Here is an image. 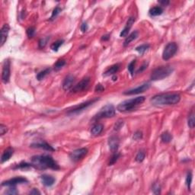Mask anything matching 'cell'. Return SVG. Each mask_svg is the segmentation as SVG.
Returning a JSON list of instances; mask_svg holds the SVG:
<instances>
[{
    "label": "cell",
    "instance_id": "7402d4cb",
    "mask_svg": "<svg viewBox=\"0 0 195 195\" xmlns=\"http://www.w3.org/2000/svg\"><path fill=\"white\" fill-rule=\"evenodd\" d=\"M138 34H139L138 31H135L132 32V33H131L130 35H128V37H127L126 39H125V40H124V47L128 46V45H129L130 43L132 42L133 40H134L135 39H136V38L138 37Z\"/></svg>",
    "mask_w": 195,
    "mask_h": 195
},
{
    "label": "cell",
    "instance_id": "52a82bcc",
    "mask_svg": "<svg viewBox=\"0 0 195 195\" xmlns=\"http://www.w3.org/2000/svg\"><path fill=\"white\" fill-rule=\"evenodd\" d=\"M90 81L91 80L89 77H86L84 79H82L78 84H76L73 88L72 92L74 93H77L83 92L85 90H87L88 87H89V85H90Z\"/></svg>",
    "mask_w": 195,
    "mask_h": 195
},
{
    "label": "cell",
    "instance_id": "8992f818",
    "mask_svg": "<svg viewBox=\"0 0 195 195\" xmlns=\"http://www.w3.org/2000/svg\"><path fill=\"white\" fill-rule=\"evenodd\" d=\"M178 49V47L176 43H168L164 48L163 53H162V59L164 60H168L169 59H171L176 53Z\"/></svg>",
    "mask_w": 195,
    "mask_h": 195
},
{
    "label": "cell",
    "instance_id": "7a4b0ae2",
    "mask_svg": "<svg viewBox=\"0 0 195 195\" xmlns=\"http://www.w3.org/2000/svg\"><path fill=\"white\" fill-rule=\"evenodd\" d=\"M32 165L34 167L40 169L51 168L53 170L60 169L59 165L51 155H34L31 158Z\"/></svg>",
    "mask_w": 195,
    "mask_h": 195
},
{
    "label": "cell",
    "instance_id": "d590c367",
    "mask_svg": "<svg viewBox=\"0 0 195 195\" xmlns=\"http://www.w3.org/2000/svg\"><path fill=\"white\" fill-rule=\"evenodd\" d=\"M34 34H35V27H31L27 29V34L28 36V38H31L34 37Z\"/></svg>",
    "mask_w": 195,
    "mask_h": 195
},
{
    "label": "cell",
    "instance_id": "74e56055",
    "mask_svg": "<svg viewBox=\"0 0 195 195\" xmlns=\"http://www.w3.org/2000/svg\"><path fill=\"white\" fill-rule=\"evenodd\" d=\"M133 138L134 140H140L143 138V133L141 131H136V133H134Z\"/></svg>",
    "mask_w": 195,
    "mask_h": 195
},
{
    "label": "cell",
    "instance_id": "7dc6e473",
    "mask_svg": "<svg viewBox=\"0 0 195 195\" xmlns=\"http://www.w3.org/2000/svg\"><path fill=\"white\" fill-rule=\"evenodd\" d=\"M30 194H40V192L38 191V190H37V189L34 188L31 192H30Z\"/></svg>",
    "mask_w": 195,
    "mask_h": 195
},
{
    "label": "cell",
    "instance_id": "c3c4849f",
    "mask_svg": "<svg viewBox=\"0 0 195 195\" xmlns=\"http://www.w3.org/2000/svg\"><path fill=\"white\" fill-rule=\"evenodd\" d=\"M160 4L163 5H167L168 4H169V1H159Z\"/></svg>",
    "mask_w": 195,
    "mask_h": 195
},
{
    "label": "cell",
    "instance_id": "60d3db41",
    "mask_svg": "<svg viewBox=\"0 0 195 195\" xmlns=\"http://www.w3.org/2000/svg\"><path fill=\"white\" fill-rule=\"evenodd\" d=\"M17 193L18 191L15 187V186H11L10 188L6 191V194H16Z\"/></svg>",
    "mask_w": 195,
    "mask_h": 195
},
{
    "label": "cell",
    "instance_id": "2e32d148",
    "mask_svg": "<svg viewBox=\"0 0 195 195\" xmlns=\"http://www.w3.org/2000/svg\"><path fill=\"white\" fill-rule=\"evenodd\" d=\"M32 148H38V149H42L47 151H54L55 149L51 146V145L48 143H45V142H40V143H34L31 144L30 146Z\"/></svg>",
    "mask_w": 195,
    "mask_h": 195
},
{
    "label": "cell",
    "instance_id": "f35d334b",
    "mask_svg": "<svg viewBox=\"0 0 195 195\" xmlns=\"http://www.w3.org/2000/svg\"><path fill=\"white\" fill-rule=\"evenodd\" d=\"M153 193L155 194H160V192H161V187H160V186L158 184H154L153 186Z\"/></svg>",
    "mask_w": 195,
    "mask_h": 195
},
{
    "label": "cell",
    "instance_id": "b9f144b4",
    "mask_svg": "<svg viewBox=\"0 0 195 195\" xmlns=\"http://www.w3.org/2000/svg\"><path fill=\"white\" fill-rule=\"evenodd\" d=\"M7 131H8V128L5 126V125H3V124H1L0 125V135L3 136Z\"/></svg>",
    "mask_w": 195,
    "mask_h": 195
},
{
    "label": "cell",
    "instance_id": "ba28073f",
    "mask_svg": "<svg viewBox=\"0 0 195 195\" xmlns=\"http://www.w3.org/2000/svg\"><path fill=\"white\" fill-rule=\"evenodd\" d=\"M87 153H88V149L86 148H80V149H76L69 154V159L73 162H76L82 159V158H84Z\"/></svg>",
    "mask_w": 195,
    "mask_h": 195
},
{
    "label": "cell",
    "instance_id": "f546056e",
    "mask_svg": "<svg viewBox=\"0 0 195 195\" xmlns=\"http://www.w3.org/2000/svg\"><path fill=\"white\" fill-rule=\"evenodd\" d=\"M120 154L118 153H114V155H112L111 157V159H110V161L109 162H108V166H113L114 164L116 163V161H118V159L120 158Z\"/></svg>",
    "mask_w": 195,
    "mask_h": 195
},
{
    "label": "cell",
    "instance_id": "4dcf8cb0",
    "mask_svg": "<svg viewBox=\"0 0 195 195\" xmlns=\"http://www.w3.org/2000/svg\"><path fill=\"white\" fill-rule=\"evenodd\" d=\"M66 64V60L63 59H60L58 61H57V63L54 64V69L56 71H58L61 68L64 66Z\"/></svg>",
    "mask_w": 195,
    "mask_h": 195
},
{
    "label": "cell",
    "instance_id": "484cf974",
    "mask_svg": "<svg viewBox=\"0 0 195 195\" xmlns=\"http://www.w3.org/2000/svg\"><path fill=\"white\" fill-rule=\"evenodd\" d=\"M149 47H150V45L149 44H144L136 47V51L140 53V54H143L146 51L149 50Z\"/></svg>",
    "mask_w": 195,
    "mask_h": 195
},
{
    "label": "cell",
    "instance_id": "e0dca14e",
    "mask_svg": "<svg viewBox=\"0 0 195 195\" xmlns=\"http://www.w3.org/2000/svg\"><path fill=\"white\" fill-rule=\"evenodd\" d=\"M9 29H10V27L8 24H5L4 25L2 26V29H1V47L3 46V44L6 41Z\"/></svg>",
    "mask_w": 195,
    "mask_h": 195
},
{
    "label": "cell",
    "instance_id": "ffe728a7",
    "mask_svg": "<svg viewBox=\"0 0 195 195\" xmlns=\"http://www.w3.org/2000/svg\"><path fill=\"white\" fill-rule=\"evenodd\" d=\"M119 69H120V64H118V63L114 64V65H112L105 70V72L104 73V75H105V76H111V75H114V74L118 73Z\"/></svg>",
    "mask_w": 195,
    "mask_h": 195
},
{
    "label": "cell",
    "instance_id": "9a60e30c",
    "mask_svg": "<svg viewBox=\"0 0 195 195\" xmlns=\"http://www.w3.org/2000/svg\"><path fill=\"white\" fill-rule=\"evenodd\" d=\"M135 22V18L133 17H130L128 18V21H127V24L126 25H125V27H124V29L122 30V31L120 32V37H127L128 34V33H129V31H130V28L132 27L133 26V24Z\"/></svg>",
    "mask_w": 195,
    "mask_h": 195
},
{
    "label": "cell",
    "instance_id": "f1b7e54d",
    "mask_svg": "<svg viewBox=\"0 0 195 195\" xmlns=\"http://www.w3.org/2000/svg\"><path fill=\"white\" fill-rule=\"evenodd\" d=\"M187 124H188L189 127L191 128V129H193L194 127V124H195V119H194V112L191 113L189 114L188 117V120H187Z\"/></svg>",
    "mask_w": 195,
    "mask_h": 195
},
{
    "label": "cell",
    "instance_id": "ac0fdd59",
    "mask_svg": "<svg viewBox=\"0 0 195 195\" xmlns=\"http://www.w3.org/2000/svg\"><path fill=\"white\" fill-rule=\"evenodd\" d=\"M40 178H41V181H42L44 185L47 187L52 186L56 181L53 177L51 176V175H48V174H43L40 176Z\"/></svg>",
    "mask_w": 195,
    "mask_h": 195
},
{
    "label": "cell",
    "instance_id": "cb8c5ba5",
    "mask_svg": "<svg viewBox=\"0 0 195 195\" xmlns=\"http://www.w3.org/2000/svg\"><path fill=\"white\" fill-rule=\"evenodd\" d=\"M161 140L165 143H170L172 140V135L168 131H166V132L162 133V134L161 135Z\"/></svg>",
    "mask_w": 195,
    "mask_h": 195
},
{
    "label": "cell",
    "instance_id": "277c9868",
    "mask_svg": "<svg viewBox=\"0 0 195 195\" xmlns=\"http://www.w3.org/2000/svg\"><path fill=\"white\" fill-rule=\"evenodd\" d=\"M173 68L171 66H161L153 70L150 76V79L153 81H158L166 79L173 72Z\"/></svg>",
    "mask_w": 195,
    "mask_h": 195
},
{
    "label": "cell",
    "instance_id": "83f0119b",
    "mask_svg": "<svg viewBox=\"0 0 195 195\" xmlns=\"http://www.w3.org/2000/svg\"><path fill=\"white\" fill-rule=\"evenodd\" d=\"M31 167H34L32 164L27 163V162H21V163L15 166L14 168L15 169H18V168H19V169H28Z\"/></svg>",
    "mask_w": 195,
    "mask_h": 195
},
{
    "label": "cell",
    "instance_id": "1f68e13d",
    "mask_svg": "<svg viewBox=\"0 0 195 195\" xmlns=\"http://www.w3.org/2000/svg\"><path fill=\"white\" fill-rule=\"evenodd\" d=\"M145 157H146V153L144 151H140L136 156V161L137 162H142L144 160Z\"/></svg>",
    "mask_w": 195,
    "mask_h": 195
},
{
    "label": "cell",
    "instance_id": "6da1fadb",
    "mask_svg": "<svg viewBox=\"0 0 195 195\" xmlns=\"http://www.w3.org/2000/svg\"><path fill=\"white\" fill-rule=\"evenodd\" d=\"M181 100V96L177 93H165V94H156L151 99L152 105L155 106H163V105H173L178 104Z\"/></svg>",
    "mask_w": 195,
    "mask_h": 195
},
{
    "label": "cell",
    "instance_id": "8d00e7d4",
    "mask_svg": "<svg viewBox=\"0 0 195 195\" xmlns=\"http://www.w3.org/2000/svg\"><path fill=\"white\" fill-rule=\"evenodd\" d=\"M49 39H50V38L47 37V38H43V39L40 40V41H39V47L40 48H44V47L47 45V43Z\"/></svg>",
    "mask_w": 195,
    "mask_h": 195
},
{
    "label": "cell",
    "instance_id": "5bb4252c",
    "mask_svg": "<svg viewBox=\"0 0 195 195\" xmlns=\"http://www.w3.org/2000/svg\"><path fill=\"white\" fill-rule=\"evenodd\" d=\"M74 82H75V77L72 75H69L65 78L63 82V90L68 91L73 87Z\"/></svg>",
    "mask_w": 195,
    "mask_h": 195
},
{
    "label": "cell",
    "instance_id": "e575fe53",
    "mask_svg": "<svg viewBox=\"0 0 195 195\" xmlns=\"http://www.w3.org/2000/svg\"><path fill=\"white\" fill-rule=\"evenodd\" d=\"M135 64H136V60L131 61V63L128 65V70H129V72H130L132 76H133V73H134Z\"/></svg>",
    "mask_w": 195,
    "mask_h": 195
},
{
    "label": "cell",
    "instance_id": "8fae6325",
    "mask_svg": "<svg viewBox=\"0 0 195 195\" xmlns=\"http://www.w3.org/2000/svg\"><path fill=\"white\" fill-rule=\"evenodd\" d=\"M99 99H92V100H90V101H86L84 103H82V104H80L79 105H76L75 107H73L72 108L71 110H69V114H75V113H78V112H79L81 111H83L84 109L87 108L88 107H89L90 105H92L93 103H94L96 101H98Z\"/></svg>",
    "mask_w": 195,
    "mask_h": 195
},
{
    "label": "cell",
    "instance_id": "4fadbf2b",
    "mask_svg": "<svg viewBox=\"0 0 195 195\" xmlns=\"http://www.w3.org/2000/svg\"><path fill=\"white\" fill-rule=\"evenodd\" d=\"M119 144L120 140L117 136H111L108 140V145H109L111 152H113V153H116L118 151V148H119Z\"/></svg>",
    "mask_w": 195,
    "mask_h": 195
},
{
    "label": "cell",
    "instance_id": "603a6c76",
    "mask_svg": "<svg viewBox=\"0 0 195 195\" xmlns=\"http://www.w3.org/2000/svg\"><path fill=\"white\" fill-rule=\"evenodd\" d=\"M163 12V9L160 6H155L153 7L151 9H149V15L151 16H158V15H160L162 14Z\"/></svg>",
    "mask_w": 195,
    "mask_h": 195
},
{
    "label": "cell",
    "instance_id": "d6986e66",
    "mask_svg": "<svg viewBox=\"0 0 195 195\" xmlns=\"http://www.w3.org/2000/svg\"><path fill=\"white\" fill-rule=\"evenodd\" d=\"M13 153H14V149L12 147L7 148L2 153V157H1V163H4L5 161H9L12 155H13Z\"/></svg>",
    "mask_w": 195,
    "mask_h": 195
},
{
    "label": "cell",
    "instance_id": "9c48e42d",
    "mask_svg": "<svg viewBox=\"0 0 195 195\" xmlns=\"http://www.w3.org/2000/svg\"><path fill=\"white\" fill-rule=\"evenodd\" d=\"M10 73V61L9 60H5L4 63H3L2 71V80L5 84H6L9 82Z\"/></svg>",
    "mask_w": 195,
    "mask_h": 195
},
{
    "label": "cell",
    "instance_id": "836d02e7",
    "mask_svg": "<svg viewBox=\"0 0 195 195\" xmlns=\"http://www.w3.org/2000/svg\"><path fill=\"white\" fill-rule=\"evenodd\" d=\"M191 182H192V174H191V172H189L186 178V185L187 186L188 190L191 189Z\"/></svg>",
    "mask_w": 195,
    "mask_h": 195
},
{
    "label": "cell",
    "instance_id": "30bf717a",
    "mask_svg": "<svg viewBox=\"0 0 195 195\" xmlns=\"http://www.w3.org/2000/svg\"><path fill=\"white\" fill-rule=\"evenodd\" d=\"M150 86H151L150 83L146 82V83H144V84L138 86L137 88H133V89H130L129 91H126L125 92H124V94H127V95H131V94H140V93H143L148 90L150 88Z\"/></svg>",
    "mask_w": 195,
    "mask_h": 195
},
{
    "label": "cell",
    "instance_id": "4316f807",
    "mask_svg": "<svg viewBox=\"0 0 195 195\" xmlns=\"http://www.w3.org/2000/svg\"><path fill=\"white\" fill-rule=\"evenodd\" d=\"M63 42H64V40H57V41H55L54 43H53V44H51V48L52 49L53 51H56V52H57V51H58L60 47L63 45Z\"/></svg>",
    "mask_w": 195,
    "mask_h": 195
},
{
    "label": "cell",
    "instance_id": "bcb514c9",
    "mask_svg": "<svg viewBox=\"0 0 195 195\" xmlns=\"http://www.w3.org/2000/svg\"><path fill=\"white\" fill-rule=\"evenodd\" d=\"M110 39V34H106V35H104L101 37V41H107Z\"/></svg>",
    "mask_w": 195,
    "mask_h": 195
},
{
    "label": "cell",
    "instance_id": "d4e9b609",
    "mask_svg": "<svg viewBox=\"0 0 195 195\" xmlns=\"http://www.w3.org/2000/svg\"><path fill=\"white\" fill-rule=\"evenodd\" d=\"M50 73H51V69L50 68H47V69H44L43 71H40L39 73H38V75H37V79L39 80V81L44 79V78L46 77Z\"/></svg>",
    "mask_w": 195,
    "mask_h": 195
},
{
    "label": "cell",
    "instance_id": "3957f363",
    "mask_svg": "<svg viewBox=\"0 0 195 195\" xmlns=\"http://www.w3.org/2000/svg\"><path fill=\"white\" fill-rule=\"evenodd\" d=\"M145 101V97H136L135 99L126 100L118 105V110L120 112H127L135 109L137 106L143 104Z\"/></svg>",
    "mask_w": 195,
    "mask_h": 195
},
{
    "label": "cell",
    "instance_id": "5b68a950",
    "mask_svg": "<svg viewBox=\"0 0 195 195\" xmlns=\"http://www.w3.org/2000/svg\"><path fill=\"white\" fill-rule=\"evenodd\" d=\"M115 115V108L112 105H107L100 110L99 113L94 116V120H100L103 118H113Z\"/></svg>",
    "mask_w": 195,
    "mask_h": 195
},
{
    "label": "cell",
    "instance_id": "f6af8a7d",
    "mask_svg": "<svg viewBox=\"0 0 195 195\" xmlns=\"http://www.w3.org/2000/svg\"><path fill=\"white\" fill-rule=\"evenodd\" d=\"M88 26L86 22L82 23V25H81V31H82V32H86V31L88 30Z\"/></svg>",
    "mask_w": 195,
    "mask_h": 195
},
{
    "label": "cell",
    "instance_id": "7c38bea8",
    "mask_svg": "<svg viewBox=\"0 0 195 195\" xmlns=\"http://www.w3.org/2000/svg\"><path fill=\"white\" fill-rule=\"evenodd\" d=\"M27 180L26 178H22V177H17V178H12L10 180L5 181L2 183V186H15L18 184H23V183H27Z\"/></svg>",
    "mask_w": 195,
    "mask_h": 195
},
{
    "label": "cell",
    "instance_id": "ab89813d",
    "mask_svg": "<svg viewBox=\"0 0 195 195\" xmlns=\"http://www.w3.org/2000/svg\"><path fill=\"white\" fill-rule=\"evenodd\" d=\"M124 125V121L123 120H118V122H116L115 125H114V130H119L120 128H122Z\"/></svg>",
    "mask_w": 195,
    "mask_h": 195
},
{
    "label": "cell",
    "instance_id": "7bdbcfd3",
    "mask_svg": "<svg viewBox=\"0 0 195 195\" xmlns=\"http://www.w3.org/2000/svg\"><path fill=\"white\" fill-rule=\"evenodd\" d=\"M147 66H148V63H146V62H145L144 63H143V65L141 66V67L140 68V69L136 71V73H142V72H143L145 70V69H146Z\"/></svg>",
    "mask_w": 195,
    "mask_h": 195
},
{
    "label": "cell",
    "instance_id": "44dd1931",
    "mask_svg": "<svg viewBox=\"0 0 195 195\" xmlns=\"http://www.w3.org/2000/svg\"><path fill=\"white\" fill-rule=\"evenodd\" d=\"M104 129V126L101 124H95L94 126L91 129V133L93 136H98V135L101 134V132L103 131Z\"/></svg>",
    "mask_w": 195,
    "mask_h": 195
},
{
    "label": "cell",
    "instance_id": "ee69618b",
    "mask_svg": "<svg viewBox=\"0 0 195 195\" xmlns=\"http://www.w3.org/2000/svg\"><path fill=\"white\" fill-rule=\"evenodd\" d=\"M104 90H105V88H104V86L101 84H98L96 86V87H95V92H103Z\"/></svg>",
    "mask_w": 195,
    "mask_h": 195
},
{
    "label": "cell",
    "instance_id": "d6a6232c",
    "mask_svg": "<svg viewBox=\"0 0 195 195\" xmlns=\"http://www.w3.org/2000/svg\"><path fill=\"white\" fill-rule=\"evenodd\" d=\"M61 11H62V9L60 8V7H56L54 9H53V11L52 12V15H51V21H53V20H54L56 18H57V16L58 15H59L60 13L61 12Z\"/></svg>",
    "mask_w": 195,
    "mask_h": 195
}]
</instances>
